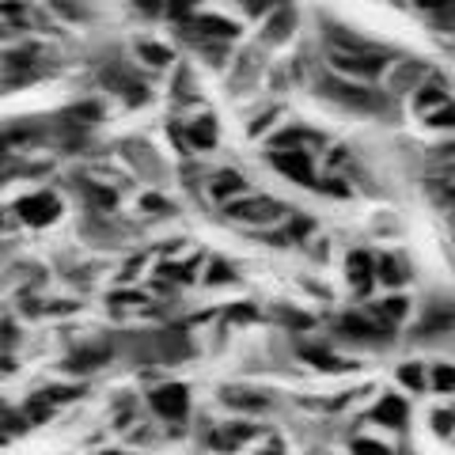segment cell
<instances>
[{
  "label": "cell",
  "instance_id": "obj_1",
  "mask_svg": "<svg viewBox=\"0 0 455 455\" xmlns=\"http://www.w3.org/2000/svg\"><path fill=\"white\" fill-rule=\"evenodd\" d=\"M315 92L323 99H331L334 107H346V110H361V114H376L383 107V95L372 92L368 84H357V80H346V76H334V73H326L319 84H315Z\"/></svg>",
  "mask_w": 455,
  "mask_h": 455
},
{
  "label": "cell",
  "instance_id": "obj_2",
  "mask_svg": "<svg viewBox=\"0 0 455 455\" xmlns=\"http://www.w3.org/2000/svg\"><path fill=\"white\" fill-rule=\"evenodd\" d=\"M326 61H331V73L334 76H346V80H357V84H368L383 76L387 68V53L383 50H361V53H341V50H326Z\"/></svg>",
  "mask_w": 455,
  "mask_h": 455
},
{
  "label": "cell",
  "instance_id": "obj_3",
  "mask_svg": "<svg viewBox=\"0 0 455 455\" xmlns=\"http://www.w3.org/2000/svg\"><path fill=\"white\" fill-rule=\"evenodd\" d=\"M228 217L243 220V224H254V228H269V224H277V220L289 217V209H284L277 197H266V194L251 197V194H243V197H235V202H228Z\"/></svg>",
  "mask_w": 455,
  "mask_h": 455
},
{
  "label": "cell",
  "instance_id": "obj_4",
  "mask_svg": "<svg viewBox=\"0 0 455 455\" xmlns=\"http://www.w3.org/2000/svg\"><path fill=\"white\" fill-rule=\"evenodd\" d=\"M148 406L152 414L167 421V425H182L190 418V391L182 383H160V387L148 391Z\"/></svg>",
  "mask_w": 455,
  "mask_h": 455
},
{
  "label": "cell",
  "instance_id": "obj_5",
  "mask_svg": "<svg viewBox=\"0 0 455 455\" xmlns=\"http://www.w3.org/2000/svg\"><path fill=\"white\" fill-rule=\"evenodd\" d=\"M269 164L281 179L296 182V187H319V167H315V156L307 148H292V152H269Z\"/></svg>",
  "mask_w": 455,
  "mask_h": 455
},
{
  "label": "cell",
  "instance_id": "obj_6",
  "mask_svg": "<svg viewBox=\"0 0 455 455\" xmlns=\"http://www.w3.org/2000/svg\"><path fill=\"white\" fill-rule=\"evenodd\" d=\"M334 331L341 334V338H349V341H357V346H372V341H383L391 331L383 326L379 319H372V315H357V311H349V315H341L338 323H334Z\"/></svg>",
  "mask_w": 455,
  "mask_h": 455
},
{
  "label": "cell",
  "instance_id": "obj_7",
  "mask_svg": "<svg viewBox=\"0 0 455 455\" xmlns=\"http://www.w3.org/2000/svg\"><path fill=\"white\" fill-rule=\"evenodd\" d=\"M266 23H262V31H259V38H262V46H281V42H289V35L296 31V8L292 4H277L269 8V16H262Z\"/></svg>",
  "mask_w": 455,
  "mask_h": 455
},
{
  "label": "cell",
  "instance_id": "obj_8",
  "mask_svg": "<svg viewBox=\"0 0 455 455\" xmlns=\"http://www.w3.org/2000/svg\"><path fill=\"white\" fill-rule=\"evenodd\" d=\"M346 281L357 296H368L376 289V259L368 251H349L346 254Z\"/></svg>",
  "mask_w": 455,
  "mask_h": 455
},
{
  "label": "cell",
  "instance_id": "obj_9",
  "mask_svg": "<svg viewBox=\"0 0 455 455\" xmlns=\"http://www.w3.org/2000/svg\"><path fill=\"white\" fill-rule=\"evenodd\" d=\"M57 212H61V202L53 194H31L16 205V217L31 228H46L50 220H57Z\"/></svg>",
  "mask_w": 455,
  "mask_h": 455
},
{
  "label": "cell",
  "instance_id": "obj_10",
  "mask_svg": "<svg viewBox=\"0 0 455 455\" xmlns=\"http://www.w3.org/2000/svg\"><path fill=\"white\" fill-rule=\"evenodd\" d=\"M247 440H259V425L251 421H232V425H220V429H212L205 444L212 451H239L247 444Z\"/></svg>",
  "mask_w": 455,
  "mask_h": 455
},
{
  "label": "cell",
  "instance_id": "obj_11",
  "mask_svg": "<svg viewBox=\"0 0 455 455\" xmlns=\"http://www.w3.org/2000/svg\"><path fill=\"white\" fill-rule=\"evenodd\" d=\"M220 403L228 410H235V414H266L269 406H274V398L259 387H224L220 391Z\"/></svg>",
  "mask_w": 455,
  "mask_h": 455
},
{
  "label": "cell",
  "instance_id": "obj_12",
  "mask_svg": "<svg viewBox=\"0 0 455 455\" xmlns=\"http://www.w3.org/2000/svg\"><path fill=\"white\" fill-rule=\"evenodd\" d=\"M372 418L379 429H406V421H410V403L403 395H383L379 403L372 406Z\"/></svg>",
  "mask_w": 455,
  "mask_h": 455
},
{
  "label": "cell",
  "instance_id": "obj_13",
  "mask_svg": "<svg viewBox=\"0 0 455 455\" xmlns=\"http://www.w3.org/2000/svg\"><path fill=\"white\" fill-rule=\"evenodd\" d=\"M194 35L202 38V42H217V46H228V42L239 35V27L228 20V16H194Z\"/></svg>",
  "mask_w": 455,
  "mask_h": 455
},
{
  "label": "cell",
  "instance_id": "obj_14",
  "mask_svg": "<svg viewBox=\"0 0 455 455\" xmlns=\"http://www.w3.org/2000/svg\"><path fill=\"white\" fill-rule=\"evenodd\" d=\"M247 194V179L239 175V171H220V175H212L209 182V197L212 202H235V197Z\"/></svg>",
  "mask_w": 455,
  "mask_h": 455
},
{
  "label": "cell",
  "instance_id": "obj_15",
  "mask_svg": "<svg viewBox=\"0 0 455 455\" xmlns=\"http://www.w3.org/2000/svg\"><path fill=\"white\" fill-rule=\"evenodd\" d=\"M376 281L383 289H398L410 281V266L403 262V254H379L376 259Z\"/></svg>",
  "mask_w": 455,
  "mask_h": 455
},
{
  "label": "cell",
  "instance_id": "obj_16",
  "mask_svg": "<svg viewBox=\"0 0 455 455\" xmlns=\"http://www.w3.org/2000/svg\"><path fill=\"white\" fill-rule=\"evenodd\" d=\"M187 145L194 152H209L217 148V122H212V114H202V118H194L187 125Z\"/></svg>",
  "mask_w": 455,
  "mask_h": 455
},
{
  "label": "cell",
  "instance_id": "obj_17",
  "mask_svg": "<svg viewBox=\"0 0 455 455\" xmlns=\"http://www.w3.org/2000/svg\"><path fill=\"white\" fill-rule=\"evenodd\" d=\"M372 319H379L387 331H395L403 319H410V304H406V296H387V300H376L372 311H368Z\"/></svg>",
  "mask_w": 455,
  "mask_h": 455
},
{
  "label": "cell",
  "instance_id": "obj_18",
  "mask_svg": "<svg viewBox=\"0 0 455 455\" xmlns=\"http://www.w3.org/2000/svg\"><path fill=\"white\" fill-rule=\"evenodd\" d=\"M300 357H304L307 364L323 368V372H349V368H353V361L338 357L331 346H304V349H300Z\"/></svg>",
  "mask_w": 455,
  "mask_h": 455
},
{
  "label": "cell",
  "instance_id": "obj_19",
  "mask_svg": "<svg viewBox=\"0 0 455 455\" xmlns=\"http://www.w3.org/2000/svg\"><path fill=\"white\" fill-rule=\"evenodd\" d=\"M455 326V307L451 304H429L418 319V334H436V331H448Z\"/></svg>",
  "mask_w": 455,
  "mask_h": 455
},
{
  "label": "cell",
  "instance_id": "obj_20",
  "mask_svg": "<svg viewBox=\"0 0 455 455\" xmlns=\"http://www.w3.org/2000/svg\"><path fill=\"white\" fill-rule=\"evenodd\" d=\"M421 118H425V125H429V130H455V103L444 95L436 107L425 110Z\"/></svg>",
  "mask_w": 455,
  "mask_h": 455
},
{
  "label": "cell",
  "instance_id": "obj_21",
  "mask_svg": "<svg viewBox=\"0 0 455 455\" xmlns=\"http://www.w3.org/2000/svg\"><path fill=\"white\" fill-rule=\"evenodd\" d=\"M398 387L410 391V395L425 391V387H429V368H425V364H403V368H398Z\"/></svg>",
  "mask_w": 455,
  "mask_h": 455
},
{
  "label": "cell",
  "instance_id": "obj_22",
  "mask_svg": "<svg viewBox=\"0 0 455 455\" xmlns=\"http://www.w3.org/2000/svg\"><path fill=\"white\" fill-rule=\"evenodd\" d=\"M425 84V65L418 61H406V65H398V73H395V92H418Z\"/></svg>",
  "mask_w": 455,
  "mask_h": 455
},
{
  "label": "cell",
  "instance_id": "obj_23",
  "mask_svg": "<svg viewBox=\"0 0 455 455\" xmlns=\"http://www.w3.org/2000/svg\"><path fill=\"white\" fill-rule=\"evenodd\" d=\"M107 361H110V349L95 346V349H84V353H76V357H68V368H73V372H92V368L107 364Z\"/></svg>",
  "mask_w": 455,
  "mask_h": 455
},
{
  "label": "cell",
  "instance_id": "obj_24",
  "mask_svg": "<svg viewBox=\"0 0 455 455\" xmlns=\"http://www.w3.org/2000/svg\"><path fill=\"white\" fill-rule=\"evenodd\" d=\"M137 57L152 68H167L171 65V50L160 46V42H137Z\"/></svg>",
  "mask_w": 455,
  "mask_h": 455
},
{
  "label": "cell",
  "instance_id": "obj_25",
  "mask_svg": "<svg viewBox=\"0 0 455 455\" xmlns=\"http://www.w3.org/2000/svg\"><path fill=\"white\" fill-rule=\"evenodd\" d=\"M429 387L440 395H455V364H433L429 368Z\"/></svg>",
  "mask_w": 455,
  "mask_h": 455
},
{
  "label": "cell",
  "instance_id": "obj_26",
  "mask_svg": "<svg viewBox=\"0 0 455 455\" xmlns=\"http://www.w3.org/2000/svg\"><path fill=\"white\" fill-rule=\"evenodd\" d=\"M429 425H433V433H436V436H444V440H448V436L455 433V406H436Z\"/></svg>",
  "mask_w": 455,
  "mask_h": 455
},
{
  "label": "cell",
  "instance_id": "obj_27",
  "mask_svg": "<svg viewBox=\"0 0 455 455\" xmlns=\"http://www.w3.org/2000/svg\"><path fill=\"white\" fill-rule=\"evenodd\" d=\"M418 8H425L433 20H444V23H455V0H414Z\"/></svg>",
  "mask_w": 455,
  "mask_h": 455
},
{
  "label": "cell",
  "instance_id": "obj_28",
  "mask_svg": "<svg viewBox=\"0 0 455 455\" xmlns=\"http://www.w3.org/2000/svg\"><path fill=\"white\" fill-rule=\"evenodd\" d=\"M349 451H353V455H391V448L383 444V440H372V436H357Z\"/></svg>",
  "mask_w": 455,
  "mask_h": 455
},
{
  "label": "cell",
  "instance_id": "obj_29",
  "mask_svg": "<svg viewBox=\"0 0 455 455\" xmlns=\"http://www.w3.org/2000/svg\"><path fill=\"white\" fill-rule=\"evenodd\" d=\"M274 4H277V0H243V12H247V16L259 20V16H266V12L274 8Z\"/></svg>",
  "mask_w": 455,
  "mask_h": 455
},
{
  "label": "cell",
  "instance_id": "obj_30",
  "mask_svg": "<svg viewBox=\"0 0 455 455\" xmlns=\"http://www.w3.org/2000/svg\"><path fill=\"white\" fill-rule=\"evenodd\" d=\"M232 266H224V262H212V274H209V284H217V281H232Z\"/></svg>",
  "mask_w": 455,
  "mask_h": 455
},
{
  "label": "cell",
  "instance_id": "obj_31",
  "mask_svg": "<svg viewBox=\"0 0 455 455\" xmlns=\"http://www.w3.org/2000/svg\"><path fill=\"white\" fill-rule=\"evenodd\" d=\"M137 8L145 12V16H160V12L167 8V0H137Z\"/></svg>",
  "mask_w": 455,
  "mask_h": 455
},
{
  "label": "cell",
  "instance_id": "obj_32",
  "mask_svg": "<svg viewBox=\"0 0 455 455\" xmlns=\"http://www.w3.org/2000/svg\"><path fill=\"white\" fill-rule=\"evenodd\" d=\"M140 205H145L148 212H164V209H167V202H160V194H148V197H145V202H140Z\"/></svg>",
  "mask_w": 455,
  "mask_h": 455
},
{
  "label": "cell",
  "instance_id": "obj_33",
  "mask_svg": "<svg viewBox=\"0 0 455 455\" xmlns=\"http://www.w3.org/2000/svg\"><path fill=\"white\" fill-rule=\"evenodd\" d=\"M259 455H284V444H281V440H266V448Z\"/></svg>",
  "mask_w": 455,
  "mask_h": 455
},
{
  "label": "cell",
  "instance_id": "obj_34",
  "mask_svg": "<svg viewBox=\"0 0 455 455\" xmlns=\"http://www.w3.org/2000/svg\"><path fill=\"white\" fill-rule=\"evenodd\" d=\"M110 455H118V451H110Z\"/></svg>",
  "mask_w": 455,
  "mask_h": 455
}]
</instances>
